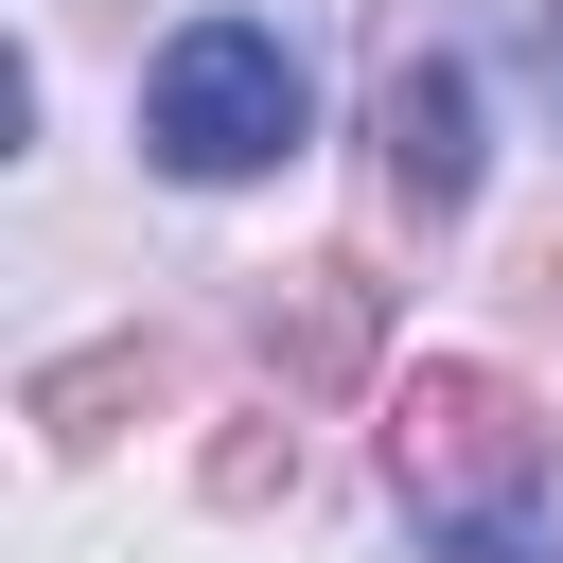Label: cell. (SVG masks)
Listing matches in <instances>:
<instances>
[{"instance_id": "cell-1", "label": "cell", "mask_w": 563, "mask_h": 563, "mask_svg": "<svg viewBox=\"0 0 563 563\" xmlns=\"http://www.w3.org/2000/svg\"><path fill=\"white\" fill-rule=\"evenodd\" d=\"M387 457H405V493H422L440 528H475V545H528V510H545V405H528L510 369H475V352H440V369L405 387Z\"/></svg>"}, {"instance_id": "cell-2", "label": "cell", "mask_w": 563, "mask_h": 563, "mask_svg": "<svg viewBox=\"0 0 563 563\" xmlns=\"http://www.w3.org/2000/svg\"><path fill=\"white\" fill-rule=\"evenodd\" d=\"M141 141H158V176H194V194L264 176V158L299 141V53H282L264 18H194V35L141 70Z\"/></svg>"}, {"instance_id": "cell-3", "label": "cell", "mask_w": 563, "mask_h": 563, "mask_svg": "<svg viewBox=\"0 0 563 563\" xmlns=\"http://www.w3.org/2000/svg\"><path fill=\"white\" fill-rule=\"evenodd\" d=\"M369 352H387V282H369L352 246L282 264V299H264V369H282V405H334Z\"/></svg>"}, {"instance_id": "cell-4", "label": "cell", "mask_w": 563, "mask_h": 563, "mask_svg": "<svg viewBox=\"0 0 563 563\" xmlns=\"http://www.w3.org/2000/svg\"><path fill=\"white\" fill-rule=\"evenodd\" d=\"M387 194L440 229V211H475V70L457 53H422V70H387Z\"/></svg>"}, {"instance_id": "cell-5", "label": "cell", "mask_w": 563, "mask_h": 563, "mask_svg": "<svg viewBox=\"0 0 563 563\" xmlns=\"http://www.w3.org/2000/svg\"><path fill=\"white\" fill-rule=\"evenodd\" d=\"M158 387H176V369H158L141 334H123V352H53V369H35V422H53V440H123V405H158Z\"/></svg>"}, {"instance_id": "cell-6", "label": "cell", "mask_w": 563, "mask_h": 563, "mask_svg": "<svg viewBox=\"0 0 563 563\" xmlns=\"http://www.w3.org/2000/svg\"><path fill=\"white\" fill-rule=\"evenodd\" d=\"M545 70H563V0H545Z\"/></svg>"}]
</instances>
